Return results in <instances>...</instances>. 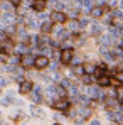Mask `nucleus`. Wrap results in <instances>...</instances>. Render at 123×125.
Segmentation results:
<instances>
[{
  "mask_svg": "<svg viewBox=\"0 0 123 125\" xmlns=\"http://www.w3.org/2000/svg\"><path fill=\"white\" fill-rule=\"evenodd\" d=\"M73 56H74V49H71V47H66V49H62L61 52V62L62 64H69L71 59H73Z\"/></svg>",
  "mask_w": 123,
  "mask_h": 125,
  "instance_id": "f257e3e1",
  "label": "nucleus"
},
{
  "mask_svg": "<svg viewBox=\"0 0 123 125\" xmlns=\"http://www.w3.org/2000/svg\"><path fill=\"white\" fill-rule=\"evenodd\" d=\"M66 14L64 12H61V10H54L52 14H51V21L54 22V24H64L66 22Z\"/></svg>",
  "mask_w": 123,
  "mask_h": 125,
  "instance_id": "f03ea898",
  "label": "nucleus"
},
{
  "mask_svg": "<svg viewBox=\"0 0 123 125\" xmlns=\"http://www.w3.org/2000/svg\"><path fill=\"white\" fill-rule=\"evenodd\" d=\"M34 62H36V58L32 56V54H22V58H20V64H22V68H30V66H34Z\"/></svg>",
  "mask_w": 123,
  "mask_h": 125,
  "instance_id": "7ed1b4c3",
  "label": "nucleus"
},
{
  "mask_svg": "<svg viewBox=\"0 0 123 125\" xmlns=\"http://www.w3.org/2000/svg\"><path fill=\"white\" fill-rule=\"evenodd\" d=\"M51 61H49V58L47 56H37L36 58V62H34V66L37 68V69H44L46 66H49Z\"/></svg>",
  "mask_w": 123,
  "mask_h": 125,
  "instance_id": "20e7f679",
  "label": "nucleus"
},
{
  "mask_svg": "<svg viewBox=\"0 0 123 125\" xmlns=\"http://www.w3.org/2000/svg\"><path fill=\"white\" fill-rule=\"evenodd\" d=\"M32 86H34V84L30 83V81H20V86H19V93H22V95H25V93H30V91H32Z\"/></svg>",
  "mask_w": 123,
  "mask_h": 125,
  "instance_id": "39448f33",
  "label": "nucleus"
},
{
  "mask_svg": "<svg viewBox=\"0 0 123 125\" xmlns=\"http://www.w3.org/2000/svg\"><path fill=\"white\" fill-rule=\"evenodd\" d=\"M46 5H47V0H34V2H32V9H34L36 12L46 10Z\"/></svg>",
  "mask_w": 123,
  "mask_h": 125,
  "instance_id": "423d86ee",
  "label": "nucleus"
},
{
  "mask_svg": "<svg viewBox=\"0 0 123 125\" xmlns=\"http://www.w3.org/2000/svg\"><path fill=\"white\" fill-rule=\"evenodd\" d=\"M56 110H62V112H66L67 108H69V102L67 100H57V102H54V105H52Z\"/></svg>",
  "mask_w": 123,
  "mask_h": 125,
  "instance_id": "0eeeda50",
  "label": "nucleus"
},
{
  "mask_svg": "<svg viewBox=\"0 0 123 125\" xmlns=\"http://www.w3.org/2000/svg\"><path fill=\"white\" fill-rule=\"evenodd\" d=\"M12 47H14V44L12 41H0V49H2V52H10L12 51Z\"/></svg>",
  "mask_w": 123,
  "mask_h": 125,
  "instance_id": "6e6552de",
  "label": "nucleus"
},
{
  "mask_svg": "<svg viewBox=\"0 0 123 125\" xmlns=\"http://www.w3.org/2000/svg\"><path fill=\"white\" fill-rule=\"evenodd\" d=\"M89 12H91V15H93L95 19H100V17H101V15L104 14V12H106V10H104V7H93Z\"/></svg>",
  "mask_w": 123,
  "mask_h": 125,
  "instance_id": "1a4fd4ad",
  "label": "nucleus"
},
{
  "mask_svg": "<svg viewBox=\"0 0 123 125\" xmlns=\"http://www.w3.org/2000/svg\"><path fill=\"white\" fill-rule=\"evenodd\" d=\"M104 69H106V64H101V66H98V68H95V71H93V74H95V78H103L104 76Z\"/></svg>",
  "mask_w": 123,
  "mask_h": 125,
  "instance_id": "9d476101",
  "label": "nucleus"
},
{
  "mask_svg": "<svg viewBox=\"0 0 123 125\" xmlns=\"http://www.w3.org/2000/svg\"><path fill=\"white\" fill-rule=\"evenodd\" d=\"M52 24H54L52 21H51V22H42V25H41L42 34H49V32L52 31Z\"/></svg>",
  "mask_w": 123,
  "mask_h": 125,
  "instance_id": "9b49d317",
  "label": "nucleus"
},
{
  "mask_svg": "<svg viewBox=\"0 0 123 125\" xmlns=\"http://www.w3.org/2000/svg\"><path fill=\"white\" fill-rule=\"evenodd\" d=\"M32 100L36 102V103H39L42 100V95H41V88H36V91L32 93Z\"/></svg>",
  "mask_w": 123,
  "mask_h": 125,
  "instance_id": "f8f14e48",
  "label": "nucleus"
},
{
  "mask_svg": "<svg viewBox=\"0 0 123 125\" xmlns=\"http://www.w3.org/2000/svg\"><path fill=\"white\" fill-rule=\"evenodd\" d=\"M67 36H69V32H67V31H64V29L57 32V39H59V41H64V39H67Z\"/></svg>",
  "mask_w": 123,
  "mask_h": 125,
  "instance_id": "ddd939ff",
  "label": "nucleus"
},
{
  "mask_svg": "<svg viewBox=\"0 0 123 125\" xmlns=\"http://www.w3.org/2000/svg\"><path fill=\"white\" fill-rule=\"evenodd\" d=\"M100 84L101 86H108V84H111V80L108 76H103V78H100Z\"/></svg>",
  "mask_w": 123,
  "mask_h": 125,
  "instance_id": "4468645a",
  "label": "nucleus"
},
{
  "mask_svg": "<svg viewBox=\"0 0 123 125\" xmlns=\"http://www.w3.org/2000/svg\"><path fill=\"white\" fill-rule=\"evenodd\" d=\"M88 95H89V96H95V98H96V96L100 95V90H98V88H89V90H88Z\"/></svg>",
  "mask_w": 123,
  "mask_h": 125,
  "instance_id": "2eb2a0df",
  "label": "nucleus"
},
{
  "mask_svg": "<svg viewBox=\"0 0 123 125\" xmlns=\"http://www.w3.org/2000/svg\"><path fill=\"white\" fill-rule=\"evenodd\" d=\"M104 102H106L108 106H116V105H118V102H116L115 98H104Z\"/></svg>",
  "mask_w": 123,
  "mask_h": 125,
  "instance_id": "dca6fc26",
  "label": "nucleus"
},
{
  "mask_svg": "<svg viewBox=\"0 0 123 125\" xmlns=\"http://www.w3.org/2000/svg\"><path fill=\"white\" fill-rule=\"evenodd\" d=\"M69 27H71V29H79V27H83V24L78 22V21H73L71 24H69Z\"/></svg>",
  "mask_w": 123,
  "mask_h": 125,
  "instance_id": "f3484780",
  "label": "nucleus"
},
{
  "mask_svg": "<svg viewBox=\"0 0 123 125\" xmlns=\"http://www.w3.org/2000/svg\"><path fill=\"white\" fill-rule=\"evenodd\" d=\"M83 68H84V73H93L95 71V66L93 64H84Z\"/></svg>",
  "mask_w": 123,
  "mask_h": 125,
  "instance_id": "a211bd4d",
  "label": "nucleus"
},
{
  "mask_svg": "<svg viewBox=\"0 0 123 125\" xmlns=\"http://www.w3.org/2000/svg\"><path fill=\"white\" fill-rule=\"evenodd\" d=\"M83 73H84V68L83 66H76L74 68V74H83Z\"/></svg>",
  "mask_w": 123,
  "mask_h": 125,
  "instance_id": "6ab92c4d",
  "label": "nucleus"
},
{
  "mask_svg": "<svg viewBox=\"0 0 123 125\" xmlns=\"http://www.w3.org/2000/svg\"><path fill=\"white\" fill-rule=\"evenodd\" d=\"M9 3H12L14 7H19V5L22 3V0H9Z\"/></svg>",
  "mask_w": 123,
  "mask_h": 125,
  "instance_id": "aec40b11",
  "label": "nucleus"
},
{
  "mask_svg": "<svg viewBox=\"0 0 123 125\" xmlns=\"http://www.w3.org/2000/svg\"><path fill=\"white\" fill-rule=\"evenodd\" d=\"M66 93H67V91H66L64 88H57V95H59V96H66Z\"/></svg>",
  "mask_w": 123,
  "mask_h": 125,
  "instance_id": "412c9836",
  "label": "nucleus"
},
{
  "mask_svg": "<svg viewBox=\"0 0 123 125\" xmlns=\"http://www.w3.org/2000/svg\"><path fill=\"white\" fill-rule=\"evenodd\" d=\"M101 42H103V44H110V42H111L110 36H104V37H101Z\"/></svg>",
  "mask_w": 123,
  "mask_h": 125,
  "instance_id": "4be33fe9",
  "label": "nucleus"
},
{
  "mask_svg": "<svg viewBox=\"0 0 123 125\" xmlns=\"http://www.w3.org/2000/svg\"><path fill=\"white\" fill-rule=\"evenodd\" d=\"M100 32H101V27L100 25H95L93 27V34H100Z\"/></svg>",
  "mask_w": 123,
  "mask_h": 125,
  "instance_id": "5701e85b",
  "label": "nucleus"
},
{
  "mask_svg": "<svg viewBox=\"0 0 123 125\" xmlns=\"http://www.w3.org/2000/svg\"><path fill=\"white\" fill-rule=\"evenodd\" d=\"M32 113H34V115H41V112H39L37 106H32Z\"/></svg>",
  "mask_w": 123,
  "mask_h": 125,
  "instance_id": "b1692460",
  "label": "nucleus"
},
{
  "mask_svg": "<svg viewBox=\"0 0 123 125\" xmlns=\"http://www.w3.org/2000/svg\"><path fill=\"white\" fill-rule=\"evenodd\" d=\"M81 3L84 7H89V5H91V0H81Z\"/></svg>",
  "mask_w": 123,
  "mask_h": 125,
  "instance_id": "393cba45",
  "label": "nucleus"
},
{
  "mask_svg": "<svg viewBox=\"0 0 123 125\" xmlns=\"http://www.w3.org/2000/svg\"><path fill=\"white\" fill-rule=\"evenodd\" d=\"M116 91H118V98L122 100V98H123V88H118Z\"/></svg>",
  "mask_w": 123,
  "mask_h": 125,
  "instance_id": "a878e982",
  "label": "nucleus"
},
{
  "mask_svg": "<svg viewBox=\"0 0 123 125\" xmlns=\"http://www.w3.org/2000/svg\"><path fill=\"white\" fill-rule=\"evenodd\" d=\"M116 78H118V81H123V71H120V73L116 74Z\"/></svg>",
  "mask_w": 123,
  "mask_h": 125,
  "instance_id": "bb28decb",
  "label": "nucleus"
},
{
  "mask_svg": "<svg viewBox=\"0 0 123 125\" xmlns=\"http://www.w3.org/2000/svg\"><path fill=\"white\" fill-rule=\"evenodd\" d=\"M7 84V80L5 78H0V86H5Z\"/></svg>",
  "mask_w": 123,
  "mask_h": 125,
  "instance_id": "cd10ccee",
  "label": "nucleus"
},
{
  "mask_svg": "<svg viewBox=\"0 0 123 125\" xmlns=\"http://www.w3.org/2000/svg\"><path fill=\"white\" fill-rule=\"evenodd\" d=\"M10 102H12V100H10V98H7V100H3V102H2V105H10Z\"/></svg>",
  "mask_w": 123,
  "mask_h": 125,
  "instance_id": "c85d7f7f",
  "label": "nucleus"
},
{
  "mask_svg": "<svg viewBox=\"0 0 123 125\" xmlns=\"http://www.w3.org/2000/svg\"><path fill=\"white\" fill-rule=\"evenodd\" d=\"M0 41H3V32H0Z\"/></svg>",
  "mask_w": 123,
  "mask_h": 125,
  "instance_id": "c756f323",
  "label": "nucleus"
},
{
  "mask_svg": "<svg viewBox=\"0 0 123 125\" xmlns=\"http://www.w3.org/2000/svg\"><path fill=\"white\" fill-rule=\"evenodd\" d=\"M122 103H123V98H122Z\"/></svg>",
  "mask_w": 123,
  "mask_h": 125,
  "instance_id": "7c9ffc66",
  "label": "nucleus"
},
{
  "mask_svg": "<svg viewBox=\"0 0 123 125\" xmlns=\"http://www.w3.org/2000/svg\"><path fill=\"white\" fill-rule=\"evenodd\" d=\"M0 52H2V49H0Z\"/></svg>",
  "mask_w": 123,
  "mask_h": 125,
  "instance_id": "2f4dec72",
  "label": "nucleus"
}]
</instances>
